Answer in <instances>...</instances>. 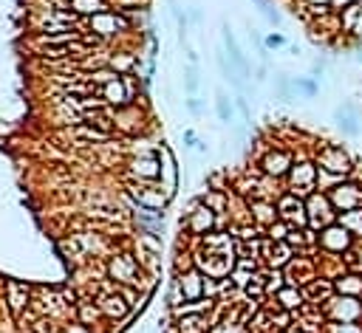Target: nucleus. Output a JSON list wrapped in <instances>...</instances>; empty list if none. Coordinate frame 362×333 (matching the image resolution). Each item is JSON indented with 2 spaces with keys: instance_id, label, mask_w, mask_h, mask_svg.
<instances>
[{
  "instance_id": "obj_1",
  "label": "nucleus",
  "mask_w": 362,
  "mask_h": 333,
  "mask_svg": "<svg viewBox=\"0 0 362 333\" xmlns=\"http://www.w3.org/2000/svg\"><path fill=\"white\" fill-rule=\"evenodd\" d=\"M311 158H314L317 170H320L323 176H331V178H337V181L351 178V176H354V170H356L354 155H351L342 144H334V141L317 144V147H314V152H311Z\"/></svg>"
},
{
  "instance_id": "obj_2",
  "label": "nucleus",
  "mask_w": 362,
  "mask_h": 333,
  "mask_svg": "<svg viewBox=\"0 0 362 333\" xmlns=\"http://www.w3.org/2000/svg\"><path fill=\"white\" fill-rule=\"evenodd\" d=\"M105 274H108V280H113V282H119V285H139L144 268H142L136 252L116 249V252L105 260Z\"/></svg>"
},
{
  "instance_id": "obj_3",
  "label": "nucleus",
  "mask_w": 362,
  "mask_h": 333,
  "mask_svg": "<svg viewBox=\"0 0 362 333\" xmlns=\"http://www.w3.org/2000/svg\"><path fill=\"white\" fill-rule=\"evenodd\" d=\"M133 15H122V12H102V15H94V18H85V32L102 37L105 43L108 40H116V37H125L127 32H133Z\"/></svg>"
},
{
  "instance_id": "obj_4",
  "label": "nucleus",
  "mask_w": 362,
  "mask_h": 333,
  "mask_svg": "<svg viewBox=\"0 0 362 333\" xmlns=\"http://www.w3.org/2000/svg\"><path fill=\"white\" fill-rule=\"evenodd\" d=\"M317 178H320V170H317L314 158H311V155H303V158L294 161L292 173H289L286 181H283V184H286L283 190H289V192L297 195V198H308L311 192H317Z\"/></svg>"
},
{
  "instance_id": "obj_5",
  "label": "nucleus",
  "mask_w": 362,
  "mask_h": 333,
  "mask_svg": "<svg viewBox=\"0 0 362 333\" xmlns=\"http://www.w3.org/2000/svg\"><path fill=\"white\" fill-rule=\"evenodd\" d=\"M294 161H297V155H294L292 150H286V147H280V144H269L266 152L258 158V170H261L263 176L275 178V181H286V176L292 173Z\"/></svg>"
},
{
  "instance_id": "obj_6",
  "label": "nucleus",
  "mask_w": 362,
  "mask_h": 333,
  "mask_svg": "<svg viewBox=\"0 0 362 333\" xmlns=\"http://www.w3.org/2000/svg\"><path fill=\"white\" fill-rule=\"evenodd\" d=\"M325 322H339V325H362V296H342L334 294L323 305Z\"/></svg>"
},
{
  "instance_id": "obj_7",
  "label": "nucleus",
  "mask_w": 362,
  "mask_h": 333,
  "mask_svg": "<svg viewBox=\"0 0 362 333\" xmlns=\"http://www.w3.org/2000/svg\"><path fill=\"white\" fill-rule=\"evenodd\" d=\"M216 223H218V215L210 207H204L199 198H193L187 212L181 215V232H187L193 237H204V235L216 232Z\"/></svg>"
},
{
  "instance_id": "obj_8",
  "label": "nucleus",
  "mask_w": 362,
  "mask_h": 333,
  "mask_svg": "<svg viewBox=\"0 0 362 333\" xmlns=\"http://www.w3.org/2000/svg\"><path fill=\"white\" fill-rule=\"evenodd\" d=\"M354 246H356V235H351L339 221L317 232V252L339 254V257H342V254H348Z\"/></svg>"
},
{
  "instance_id": "obj_9",
  "label": "nucleus",
  "mask_w": 362,
  "mask_h": 333,
  "mask_svg": "<svg viewBox=\"0 0 362 333\" xmlns=\"http://www.w3.org/2000/svg\"><path fill=\"white\" fill-rule=\"evenodd\" d=\"M158 176H161L158 152H139L125 161V181L147 184V181H158Z\"/></svg>"
},
{
  "instance_id": "obj_10",
  "label": "nucleus",
  "mask_w": 362,
  "mask_h": 333,
  "mask_svg": "<svg viewBox=\"0 0 362 333\" xmlns=\"http://www.w3.org/2000/svg\"><path fill=\"white\" fill-rule=\"evenodd\" d=\"M306 201V212H308V226L311 229H325V226H331V223H337V218H339V212L334 209V204H331V198H328V192H323V190H317V192H311L308 198H303Z\"/></svg>"
},
{
  "instance_id": "obj_11",
  "label": "nucleus",
  "mask_w": 362,
  "mask_h": 333,
  "mask_svg": "<svg viewBox=\"0 0 362 333\" xmlns=\"http://www.w3.org/2000/svg\"><path fill=\"white\" fill-rule=\"evenodd\" d=\"M328 198H331L337 212L362 209V184L356 178H345V181H339L337 187L328 190Z\"/></svg>"
},
{
  "instance_id": "obj_12",
  "label": "nucleus",
  "mask_w": 362,
  "mask_h": 333,
  "mask_svg": "<svg viewBox=\"0 0 362 333\" xmlns=\"http://www.w3.org/2000/svg\"><path fill=\"white\" fill-rule=\"evenodd\" d=\"M32 296H35V288L32 285L18 282V280H6L4 282V302H6V308H9V313L15 319H20L32 308Z\"/></svg>"
},
{
  "instance_id": "obj_13",
  "label": "nucleus",
  "mask_w": 362,
  "mask_h": 333,
  "mask_svg": "<svg viewBox=\"0 0 362 333\" xmlns=\"http://www.w3.org/2000/svg\"><path fill=\"white\" fill-rule=\"evenodd\" d=\"M277 212H280V221H286L292 229H306L308 226V212H306V201L292 195L289 190L280 192L277 198Z\"/></svg>"
},
{
  "instance_id": "obj_14",
  "label": "nucleus",
  "mask_w": 362,
  "mask_h": 333,
  "mask_svg": "<svg viewBox=\"0 0 362 333\" xmlns=\"http://www.w3.org/2000/svg\"><path fill=\"white\" fill-rule=\"evenodd\" d=\"M94 302L99 305V311H102L105 322H111V325H116V322H130V319L136 316L119 291H116V294H105V296H96Z\"/></svg>"
},
{
  "instance_id": "obj_15",
  "label": "nucleus",
  "mask_w": 362,
  "mask_h": 333,
  "mask_svg": "<svg viewBox=\"0 0 362 333\" xmlns=\"http://www.w3.org/2000/svg\"><path fill=\"white\" fill-rule=\"evenodd\" d=\"M113 122H116V133L133 136V133H142V127H144V113H142V107L133 102V105H125V107H113Z\"/></svg>"
},
{
  "instance_id": "obj_16",
  "label": "nucleus",
  "mask_w": 362,
  "mask_h": 333,
  "mask_svg": "<svg viewBox=\"0 0 362 333\" xmlns=\"http://www.w3.org/2000/svg\"><path fill=\"white\" fill-rule=\"evenodd\" d=\"M246 204H249V218H252V223H258L263 232H266L275 221H280L277 201H272V198H246Z\"/></svg>"
},
{
  "instance_id": "obj_17",
  "label": "nucleus",
  "mask_w": 362,
  "mask_h": 333,
  "mask_svg": "<svg viewBox=\"0 0 362 333\" xmlns=\"http://www.w3.org/2000/svg\"><path fill=\"white\" fill-rule=\"evenodd\" d=\"M221 40H224V48H227V54H230L232 68H235L244 79H252V68H249V63H246V57H244V51H241V46H238V40H235L230 23H221Z\"/></svg>"
},
{
  "instance_id": "obj_18",
  "label": "nucleus",
  "mask_w": 362,
  "mask_h": 333,
  "mask_svg": "<svg viewBox=\"0 0 362 333\" xmlns=\"http://www.w3.org/2000/svg\"><path fill=\"white\" fill-rule=\"evenodd\" d=\"M173 282L178 285V291H181L185 299H201L204 296V274L196 266L187 268V271H178Z\"/></svg>"
},
{
  "instance_id": "obj_19",
  "label": "nucleus",
  "mask_w": 362,
  "mask_h": 333,
  "mask_svg": "<svg viewBox=\"0 0 362 333\" xmlns=\"http://www.w3.org/2000/svg\"><path fill=\"white\" fill-rule=\"evenodd\" d=\"M334 122H337V127L345 133V136H351V138H356L359 133H362V124H359V113H356V107L351 105V102H345V105H339V107H334Z\"/></svg>"
},
{
  "instance_id": "obj_20",
  "label": "nucleus",
  "mask_w": 362,
  "mask_h": 333,
  "mask_svg": "<svg viewBox=\"0 0 362 333\" xmlns=\"http://www.w3.org/2000/svg\"><path fill=\"white\" fill-rule=\"evenodd\" d=\"M158 161H161V176H158V181L170 190V192H175V187H178V170H175V158H173V152H170V147L167 144H158Z\"/></svg>"
},
{
  "instance_id": "obj_21",
  "label": "nucleus",
  "mask_w": 362,
  "mask_h": 333,
  "mask_svg": "<svg viewBox=\"0 0 362 333\" xmlns=\"http://www.w3.org/2000/svg\"><path fill=\"white\" fill-rule=\"evenodd\" d=\"M275 302H277V308L280 311H289V313H297L308 299H306V294H303V288H297V285H283L277 294H275Z\"/></svg>"
},
{
  "instance_id": "obj_22",
  "label": "nucleus",
  "mask_w": 362,
  "mask_h": 333,
  "mask_svg": "<svg viewBox=\"0 0 362 333\" xmlns=\"http://www.w3.org/2000/svg\"><path fill=\"white\" fill-rule=\"evenodd\" d=\"M96 96H102L111 107H125V105H130L127 88H125V82H122V79L108 82V85H99V88H96Z\"/></svg>"
},
{
  "instance_id": "obj_23",
  "label": "nucleus",
  "mask_w": 362,
  "mask_h": 333,
  "mask_svg": "<svg viewBox=\"0 0 362 333\" xmlns=\"http://www.w3.org/2000/svg\"><path fill=\"white\" fill-rule=\"evenodd\" d=\"M334 288L337 294L342 296H362V271H342L337 280H334Z\"/></svg>"
},
{
  "instance_id": "obj_24",
  "label": "nucleus",
  "mask_w": 362,
  "mask_h": 333,
  "mask_svg": "<svg viewBox=\"0 0 362 333\" xmlns=\"http://www.w3.org/2000/svg\"><path fill=\"white\" fill-rule=\"evenodd\" d=\"M68 12H74L77 18H94L111 12V0H68Z\"/></svg>"
},
{
  "instance_id": "obj_25",
  "label": "nucleus",
  "mask_w": 362,
  "mask_h": 333,
  "mask_svg": "<svg viewBox=\"0 0 362 333\" xmlns=\"http://www.w3.org/2000/svg\"><path fill=\"white\" fill-rule=\"evenodd\" d=\"M230 192H232V190H230ZM230 192L207 187V192H204V195H199V201H201L204 207H210L216 215H230Z\"/></svg>"
},
{
  "instance_id": "obj_26",
  "label": "nucleus",
  "mask_w": 362,
  "mask_h": 333,
  "mask_svg": "<svg viewBox=\"0 0 362 333\" xmlns=\"http://www.w3.org/2000/svg\"><path fill=\"white\" fill-rule=\"evenodd\" d=\"M113 71H119L122 77L125 74H136V68H139V54H133V51H127V48H119V51H113L111 54V63H108Z\"/></svg>"
},
{
  "instance_id": "obj_27",
  "label": "nucleus",
  "mask_w": 362,
  "mask_h": 333,
  "mask_svg": "<svg viewBox=\"0 0 362 333\" xmlns=\"http://www.w3.org/2000/svg\"><path fill=\"white\" fill-rule=\"evenodd\" d=\"M77 319H80L82 325H94V327L105 322V316H102L99 305H96L91 296H82V299H80V305H77Z\"/></svg>"
},
{
  "instance_id": "obj_28",
  "label": "nucleus",
  "mask_w": 362,
  "mask_h": 333,
  "mask_svg": "<svg viewBox=\"0 0 362 333\" xmlns=\"http://www.w3.org/2000/svg\"><path fill=\"white\" fill-rule=\"evenodd\" d=\"M216 113L221 124H230L235 116V99H230L224 88H216Z\"/></svg>"
},
{
  "instance_id": "obj_29",
  "label": "nucleus",
  "mask_w": 362,
  "mask_h": 333,
  "mask_svg": "<svg viewBox=\"0 0 362 333\" xmlns=\"http://www.w3.org/2000/svg\"><path fill=\"white\" fill-rule=\"evenodd\" d=\"M351 235H356V240H359V235H362V209H351V212H339V218H337Z\"/></svg>"
},
{
  "instance_id": "obj_30",
  "label": "nucleus",
  "mask_w": 362,
  "mask_h": 333,
  "mask_svg": "<svg viewBox=\"0 0 362 333\" xmlns=\"http://www.w3.org/2000/svg\"><path fill=\"white\" fill-rule=\"evenodd\" d=\"M292 82H294V93L303 91L306 99H314V96L320 93V82H317L314 77H292Z\"/></svg>"
},
{
  "instance_id": "obj_31",
  "label": "nucleus",
  "mask_w": 362,
  "mask_h": 333,
  "mask_svg": "<svg viewBox=\"0 0 362 333\" xmlns=\"http://www.w3.org/2000/svg\"><path fill=\"white\" fill-rule=\"evenodd\" d=\"M199 88H201V77H199V65H185V91H187V96H196L199 93Z\"/></svg>"
},
{
  "instance_id": "obj_32",
  "label": "nucleus",
  "mask_w": 362,
  "mask_h": 333,
  "mask_svg": "<svg viewBox=\"0 0 362 333\" xmlns=\"http://www.w3.org/2000/svg\"><path fill=\"white\" fill-rule=\"evenodd\" d=\"M289 232H292V226H289L286 221H275V223H272V226H269L263 235H266L269 240H275V243H283V240L289 237Z\"/></svg>"
},
{
  "instance_id": "obj_33",
  "label": "nucleus",
  "mask_w": 362,
  "mask_h": 333,
  "mask_svg": "<svg viewBox=\"0 0 362 333\" xmlns=\"http://www.w3.org/2000/svg\"><path fill=\"white\" fill-rule=\"evenodd\" d=\"M216 65H218L221 79H230V74H232V63L227 60V51H224V48H218V51H216Z\"/></svg>"
},
{
  "instance_id": "obj_34",
  "label": "nucleus",
  "mask_w": 362,
  "mask_h": 333,
  "mask_svg": "<svg viewBox=\"0 0 362 333\" xmlns=\"http://www.w3.org/2000/svg\"><path fill=\"white\" fill-rule=\"evenodd\" d=\"M122 82H125V88H127V96H130V105L139 99V88H142V82H139V77L136 74H125L122 77Z\"/></svg>"
},
{
  "instance_id": "obj_35",
  "label": "nucleus",
  "mask_w": 362,
  "mask_h": 333,
  "mask_svg": "<svg viewBox=\"0 0 362 333\" xmlns=\"http://www.w3.org/2000/svg\"><path fill=\"white\" fill-rule=\"evenodd\" d=\"M323 333H362V325H339V322H325Z\"/></svg>"
},
{
  "instance_id": "obj_36",
  "label": "nucleus",
  "mask_w": 362,
  "mask_h": 333,
  "mask_svg": "<svg viewBox=\"0 0 362 333\" xmlns=\"http://www.w3.org/2000/svg\"><path fill=\"white\" fill-rule=\"evenodd\" d=\"M60 333H96L91 325H82L80 319L77 322H63L60 325Z\"/></svg>"
},
{
  "instance_id": "obj_37",
  "label": "nucleus",
  "mask_w": 362,
  "mask_h": 333,
  "mask_svg": "<svg viewBox=\"0 0 362 333\" xmlns=\"http://www.w3.org/2000/svg\"><path fill=\"white\" fill-rule=\"evenodd\" d=\"M235 110L241 113V119H244L246 124H252V113H249V102H246V96H244V93H238V96H235Z\"/></svg>"
},
{
  "instance_id": "obj_38",
  "label": "nucleus",
  "mask_w": 362,
  "mask_h": 333,
  "mask_svg": "<svg viewBox=\"0 0 362 333\" xmlns=\"http://www.w3.org/2000/svg\"><path fill=\"white\" fill-rule=\"evenodd\" d=\"M263 46H266V48H283V46H289V40H286L283 34H275V32H272V34L263 37Z\"/></svg>"
},
{
  "instance_id": "obj_39",
  "label": "nucleus",
  "mask_w": 362,
  "mask_h": 333,
  "mask_svg": "<svg viewBox=\"0 0 362 333\" xmlns=\"http://www.w3.org/2000/svg\"><path fill=\"white\" fill-rule=\"evenodd\" d=\"M185 105H187V110H190L193 116H201V107H204V105H201V99H199V96H187V99H185Z\"/></svg>"
},
{
  "instance_id": "obj_40",
  "label": "nucleus",
  "mask_w": 362,
  "mask_h": 333,
  "mask_svg": "<svg viewBox=\"0 0 362 333\" xmlns=\"http://www.w3.org/2000/svg\"><path fill=\"white\" fill-rule=\"evenodd\" d=\"M354 4H359V0H331V9H334V12H345V9L354 6Z\"/></svg>"
},
{
  "instance_id": "obj_41",
  "label": "nucleus",
  "mask_w": 362,
  "mask_h": 333,
  "mask_svg": "<svg viewBox=\"0 0 362 333\" xmlns=\"http://www.w3.org/2000/svg\"><path fill=\"white\" fill-rule=\"evenodd\" d=\"M323 71H325V60H314V63H311V77H314L317 82H320Z\"/></svg>"
},
{
  "instance_id": "obj_42",
  "label": "nucleus",
  "mask_w": 362,
  "mask_h": 333,
  "mask_svg": "<svg viewBox=\"0 0 362 333\" xmlns=\"http://www.w3.org/2000/svg\"><path fill=\"white\" fill-rule=\"evenodd\" d=\"M187 18H190V23H196V26H201V20H204V12H201V9H199V6H193V9H190V15H187Z\"/></svg>"
},
{
  "instance_id": "obj_43",
  "label": "nucleus",
  "mask_w": 362,
  "mask_h": 333,
  "mask_svg": "<svg viewBox=\"0 0 362 333\" xmlns=\"http://www.w3.org/2000/svg\"><path fill=\"white\" fill-rule=\"evenodd\" d=\"M255 79H258V82H266V79H269V65H266V63H261V65H258Z\"/></svg>"
},
{
  "instance_id": "obj_44",
  "label": "nucleus",
  "mask_w": 362,
  "mask_h": 333,
  "mask_svg": "<svg viewBox=\"0 0 362 333\" xmlns=\"http://www.w3.org/2000/svg\"><path fill=\"white\" fill-rule=\"evenodd\" d=\"M303 6H331V0H303Z\"/></svg>"
},
{
  "instance_id": "obj_45",
  "label": "nucleus",
  "mask_w": 362,
  "mask_h": 333,
  "mask_svg": "<svg viewBox=\"0 0 362 333\" xmlns=\"http://www.w3.org/2000/svg\"><path fill=\"white\" fill-rule=\"evenodd\" d=\"M199 60H201V57H199V51L187 48V63H190V65H199Z\"/></svg>"
},
{
  "instance_id": "obj_46",
  "label": "nucleus",
  "mask_w": 362,
  "mask_h": 333,
  "mask_svg": "<svg viewBox=\"0 0 362 333\" xmlns=\"http://www.w3.org/2000/svg\"><path fill=\"white\" fill-rule=\"evenodd\" d=\"M185 141H187V147H196V141H199V138H196V133H193V130H185Z\"/></svg>"
},
{
  "instance_id": "obj_47",
  "label": "nucleus",
  "mask_w": 362,
  "mask_h": 333,
  "mask_svg": "<svg viewBox=\"0 0 362 333\" xmlns=\"http://www.w3.org/2000/svg\"><path fill=\"white\" fill-rule=\"evenodd\" d=\"M196 150H199V152H210V144H207V141H201V138H199V141H196Z\"/></svg>"
},
{
  "instance_id": "obj_48",
  "label": "nucleus",
  "mask_w": 362,
  "mask_h": 333,
  "mask_svg": "<svg viewBox=\"0 0 362 333\" xmlns=\"http://www.w3.org/2000/svg\"><path fill=\"white\" fill-rule=\"evenodd\" d=\"M283 333H308V330H300V327H294V325H292V327H289V330H283Z\"/></svg>"
},
{
  "instance_id": "obj_49",
  "label": "nucleus",
  "mask_w": 362,
  "mask_h": 333,
  "mask_svg": "<svg viewBox=\"0 0 362 333\" xmlns=\"http://www.w3.org/2000/svg\"><path fill=\"white\" fill-rule=\"evenodd\" d=\"M354 60H356V63L362 65V51H356V57H354Z\"/></svg>"
},
{
  "instance_id": "obj_50",
  "label": "nucleus",
  "mask_w": 362,
  "mask_h": 333,
  "mask_svg": "<svg viewBox=\"0 0 362 333\" xmlns=\"http://www.w3.org/2000/svg\"><path fill=\"white\" fill-rule=\"evenodd\" d=\"M359 240H362V235H359Z\"/></svg>"
}]
</instances>
